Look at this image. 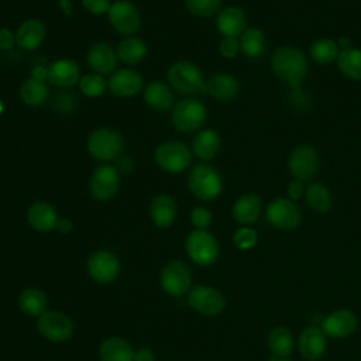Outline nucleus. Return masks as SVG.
<instances>
[{
  "label": "nucleus",
  "mask_w": 361,
  "mask_h": 361,
  "mask_svg": "<svg viewBox=\"0 0 361 361\" xmlns=\"http://www.w3.org/2000/svg\"><path fill=\"white\" fill-rule=\"evenodd\" d=\"M271 68L274 73L286 82L292 89H300L303 79L307 75L309 63L305 54L290 45L279 47L271 58Z\"/></svg>",
  "instance_id": "obj_1"
},
{
  "label": "nucleus",
  "mask_w": 361,
  "mask_h": 361,
  "mask_svg": "<svg viewBox=\"0 0 361 361\" xmlns=\"http://www.w3.org/2000/svg\"><path fill=\"white\" fill-rule=\"evenodd\" d=\"M168 82L172 89L180 94L207 93V85L202 71L189 61H178L168 69Z\"/></svg>",
  "instance_id": "obj_2"
},
{
  "label": "nucleus",
  "mask_w": 361,
  "mask_h": 361,
  "mask_svg": "<svg viewBox=\"0 0 361 361\" xmlns=\"http://www.w3.org/2000/svg\"><path fill=\"white\" fill-rule=\"evenodd\" d=\"M190 192L200 200H214L223 189L221 176L216 168L209 164H197L188 176Z\"/></svg>",
  "instance_id": "obj_3"
},
{
  "label": "nucleus",
  "mask_w": 361,
  "mask_h": 361,
  "mask_svg": "<svg viewBox=\"0 0 361 361\" xmlns=\"http://www.w3.org/2000/svg\"><path fill=\"white\" fill-rule=\"evenodd\" d=\"M124 142L118 131L103 127L94 130L87 140L89 154L102 162H109L117 159L123 151Z\"/></svg>",
  "instance_id": "obj_4"
},
{
  "label": "nucleus",
  "mask_w": 361,
  "mask_h": 361,
  "mask_svg": "<svg viewBox=\"0 0 361 361\" xmlns=\"http://www.w3.org/2000/svg\"><path fill=\"white\" fill-rule=\"evenodd\" d=\"M206 116V107L200 100L186 97L175 104L172 110V124L178 131L189 134L204 124Z\"/></svg>",
  "instance_id": "obj_5"
},
{
  "label": "nucleus",
  "mask_w": 361,
  "mask_h": 361,
  "mask_svg": "<svg viewBox=\"0 0 361 361\" xmlns=\"http://www.w3.org/2000/svg\"><path fill=\"white\" fill-rule=\"evenodd\" d=\"M155 161L164 171L180 173L190 165L192 152L189 147L180 141H166L157 148Z\"/></svg>",
  "instance_id": "obj_6"
},
{
  "label": "nucleus",
  "mask_w": 361,
  "mask_h": 361,
  "mask_svg": "<svg viewBox=\"0 0 361 361\" xmlns=\"http://www.w3.org/2000/svg\"><path fill=\"white\" fill-rule=\"evenodd\" d=\"M186 252L199 265H210L219 257V244L212 233L193 230L186 238Z\"/></svg>",
  "instance_id": "obj_7"
},
{
  "label": "nucleus",
  "mask_w": 361,
  "mask_h": 361,
  "mask_svg": "<svg viewBox=\"0 0 361 361\" xmlns=\"http://www.w3.org/2000/svg\"><path fill=\"white\" fill-rule=\"evenodd\" d=\"M267 220L279 230H293L300 224L302 213L289 197H276L267 206Z\"/></svg>",
  "instance_id": "obj_8"
},
{
  "label": "nucleus",
  "mask_w": 361,
  "mask_h": 361,
  "mask_svg": "<svg viewBox=\"0 0 361 361\" xmlns=\"http://www.w3.org/2000/svg\"><path fill=\"white\" fill-rule=\"evenodd\" d=\"M288 169L293 179L307 182L319 169V154L312 145H298L288 159Z\"/></svg>",
  "instance_id": "obj_9"
},
{
  "label": "nucleus",
  "mask_w": 361,
  "mask_h": 361,
  "mask_svg": "<svg viewBox=\"0 0 361 361\" xmlns=\"http://www.w3.org/2000/svg\"><path fill=\"white\" fill-rule=\"evenodd\" d=\"M107 14L113 28L121 35L131 37L138 31L141 25V16L138 8L128 0L114 1Z\"/></svg>",
  "instance_id": "obj_10"
},
{
  "label": "nucleus",
  "mask_w": 361,
  "mask_h": 361,
  "mask_svg": "<svg viewBox=\"0 0 361 361\" xmlns=\"http://www.w3.org/2000/svg\"><path fill=\"white\" fill-rule=\"evenodd\" d=\"M120 189V173L113 165L103 164L97 166L90 179V193L96 200L107 202L116 196Z\"/></svg>",
  "instance_id": "obj_11"
},
{
  "label": "nucleus",
  "mask_w": 361,
  "mask_h": 361,
  "mask_svg": "<svg viewBox=\"0 0 361 361\" xmlns=\"http://www.w3.org/2000/svg\"><path fill=\"white\" fill-rule=\"evenodd\" d=\"M192 282V275L182 261H171L161 271V286L171 296L185 295Z\"/></svg>",
  "instance_id": "obj_12"
},
{
  "label": "nucleus",
  "mask_w": 361,
  "mask_h": 361,
  "mask_svg": "<svg viewBox=\"0 0 361 361\" xmlns=\"http://www.w3.org/2000/svg\"><path fill=\"white\" fill-rule=\"evenodd\" d=\"M37 326L39 333L51 341H65L73 333V323L69 316L56 310L42 313Z\"/></svg>",
  "instance_id": "obj_13"
},
{
  "label": "nucleus",
  "mask_w": 361,
  "mask_h": 361,
  "mask_svg": "<svg viewBox=\"0 0 361 361\" xmlns=\"http://www.w3.org/2000/svg\"><path fill=\"white\" fill-rule=\"evenodd\" d=\"M188 303L190 307L206 316H216L226 306L223 295L210 286L193 288L188 295Z\"/></svg>",
  "instance_id": "obj_14"
},
{
  "label": "nucleus",
  "mask_w": 361,
  "mask_h": 361,
  "mask_svg": "<svg viewBox=\"0 0 361 361\" xmlns=\"http://www.w3.org/2000/svg\"><path fill=\"white\" fill-rule=\"evenodd\" d=\"M87 269L94 281L100 283H109L118 275L120 264L113 252L102 250L90 255L87 261Z\"/></svg>",
  "instance_id": "obj_15"
},
{
  "label": "nucleus",
  "mask_w": 361,
  "mask_h": 361,
  "mask_svg": "<svg viewBox=\"0 0 361 361\" xmlns=\"http://www.w3.org/2000/svg\"><path fill=\"white\" fill-rule=\"evenodd\" d=\"M109 90L117 97H133L142 89V76L134 69H118L111 73L109 82Z\"/></svg>",
  "instance_id": "obj_16"
},
{
  "label": "nucleus",
  "mask_w": 361,
  "mask_h": 361,
  "mask_svg": "<svg viewBox=\"0 0 361 361\" xmlns=\"http://www.w3.org/2000/svg\"><path fill=\"white\" fill-rule=\"evenodd\" d=\"M357 329V317L353 312L340 309L324 317L322 330L327 337L344 338L353 334Z\"/></svg>",
  "instance_id": "obj_17"
},
{
  "label": "nucleus",
  "mask_w": 361,
  "mask_h": 361,
  "mask_svg": "<svg viewBox=\"0 0 361 361\" xmlns=\"http://www.w3.org/2000/svg\"><path fill=\"white\" fill-rule=\"evenodd\" d=\"M89 66L100 75H107L116 72L118 56L117 51L106 42L93 44L86 55Z\"/></svg>",
  "instance_id": "obj_18"
},
{
  "label": "nucleus",
  "mask_w": 361,
  "mask_h": 361,
  "mask_svg": "<svg viewBox=\"0 0 361 361\" xmlns=\"http://www.w3.org/2000/svg\"><path fill=\"white\" fill-rule=\"evenodd\" d=\"M47 79L56 87H72L80 80V69L73 59H56L49 65Z\"/></svg>",
  "instance_id": "obj_19"
},
{
  "label": "nucleus",
  "mask_w": 361,
  "mask_h": 361,
  "mask_svg": "<svg viewBox=\"0 0 361 361\" xmlns=\"http://www.w3.org/2000/svg\"><path fill=\"white\" fill-rule=\"evenodd\" d=\"M326 334L322 330V327L310 326L305 329L300 336H299V351L300 355L305 360L309 361H316L319 360L327 347V340Z\"/></svg>",
  "instance_id": "obj_20"
},
{
  "label": "nucleus",
  "mask_w": 361,
  "mask_h": 361,
  "mask_svg": "<svg viewBox=\"0 0 361 361\" xmlns=\"http://www.w3.org/2000/svg\"><path fill=\"white\" fill-rule=\"evenodd\" d=\"M216 25L223 37H238L247 30L245 13L237 6H227L217 14Z\"/></svg>",
  "instance_id": "obj_21"
},
{
  "label": "nucleus",
  "mask_w": 361,
  "mask_h": 361,
  "mask_svg": "<svg viewBox=\"0 0 361 361\" xmlns=\"http://www.w3.org/2000/svg\"><path fill=\"white\" fill-rule=\"evenodd\" d=\"M47 28L42 21L37 18H28L20 24L16 31V42L21 49L34 51L45 39Z\"/></svg>",
  "instance_id": "obj_22"
},
{
  "label": "nucleus",
  "mask_w": 361,
  "mask_h": 361,
  "mask_svg": "<svg viewBox=\"0 0 361 361\" xmlns=\"http://www.w3.org/2000/svg\"><path fill=\"white\" fill-rule=\"evenodd\" d=\"M27 219L30 226L39 231V233H48L55 228L58 216L56 210L47 202H34L28 212H27Z\"/></svg>",
  "instance_id": "obj_23"
},
{
  "label": "nucleus",
  "mask_w": 361,
  "mask_h": 361,
  "mask_svg": "<svg viewBox=\"0 0 361 361\" xmlns=\"http://www.w3.org/2000/svg\"><path fill=\"white\" fill-rule=\"evenodd\" d=\"M207 93L217 100H233L240 92V82L230 73H216L206 82Z\"/></svg>",
  "instance_id": "obj_24"
},
{
  "label": "nucleus",
  "mask_w": 361,
  "mask_h": 361,
  "mask_svg": "<svg viewBox=\"0 0 361 361\" xmlns=\"http://www.w3.org/2000/svg\"><path fill=\"white\" fill-rule=\"evenodd\" d=\"M261 199L255 193H245L240 196L233 204V217L237 223L248 226L258 220L261 214Z\"/></svg>",
  "instance_id": "obj_25"
},
{
  "label": "nucleus",
  "mask_w": 361,
  "mask_h": 361,
  "mask_svg": "<svg viewBox=\"0 0 361 361\" xmlns=\"http://www.w3.org/2000/svg\"><path fill=\"white\" fill-rule=\"evenodd\" d=\"M149 216L154 224L161 228L172 226L176 217V203L173 197L166 193L155 196L149 203Z\"/></svg>",
  "instance_id": "obj_26"
},
{
  "label": "nucleus",
  "mask_w": 361,
  "mask_h": 361,
  "mask_svg": "<svg viewBox=\"0 0 361 361\" xmlns=\"http://www.w3.org/2000/svg\"><path fill=\"white\" fill-rule=\"evenodd\" d=\"M145 103L158 111H166L173 107V94L172 90L164 82L154 80L147 85L144 89Z\"/></svg>",
  "instance_id": "obj_27"
},
{
  "label": "nucleus",
  "mask_w": 361,
  "mask_h": 361,
  "mask_svg": "<svg viewBox=\"0 0 361 361\" xmlns=\"http://www.w3.org/2000/svg\"><path fill=\"white\" fill-rule=\"evenodd\" d=\"M220 147H221V140L214 130L199 131L192 142L193 154L203 161H209L214 158L219 154Z\"/></svg>",
  "instance_id": "obj_28"
},
{
  "label": "nucleus",
  "mask_w": 361,
  "mask_h": 361,
  "mask_svg": "<svg viewBox=\"0 0 361 361\" xmlns=\"http://www.w3.org/2000/svg\"><path fill=\"white\" fill-rule=\"evenodd\" d=\"M100 358L102 361H134V351L126 340L110 337L100 345Z\"/></svg>",
  "instance_id": "obj_29"
},
{
  "label": "nucleus",
  "mask_w": 361,
  "mask_h": 361,
  "mask_svg": "<svg viewBox=\"0 0 361 361\" xmlns=\"http://www.w3.org/2000/svg\"><path fill=\"white\" fill-rule=\"evenodd\" d=\"M117 56L123 63L127 65H137L140 63L147 55V45L141 38L137 37H127L120 41L117 47Z\"/></svg>",
  "instance_id": "obj_30"
},
{
  "label": "nucleus",
  "mask_w": 361,
  "mask_h": 361,
  "mask_svg": "<svg viewBox=\"0 0 361 361\" xmlns=\"http://www.w3.org/2000/svg\"><path fill=\"white\" fill-rule=\"evenodd\" d=\"M306 204L319 213H326L331 209L333 199L329 188L322 182H312L305 192Z\"/></svg>",
  "instance_id": "obj_31"
},
{
  "label": "nucleus",
  "mask_w": 361,
  "mask_h": 361,
  "mask_svg": "<svg viewBox=\"0 0 361 361\" xmlns=\"http://www.w3.org/2000/svg\"><path fill=\"white\" fill-rule=\"evenodd\" d=\"M336 63L338 71L345 78L361 80V49L351 47L348 49L340 51Z\"/></svg>",
  "instance_id": "obj_32"
},
{
  "label": "nucleus",
  "mask_w": 361,
  "mask_h": 361,
  "mask_svg": "<svg viewBox=\"0 0 361 361\" xmlns=\"http://www.w3.org/2000/svg\"><path fill=\"white\" fill-rule=\"evenodd\" d=\"M20 94H21L23 102L27 106L38 107L47 102L49 90H48L45 80L30 78V79L24 80V83L21 85Z\"/></svg>",
  "instance_id": "obj_33"
},
{
  "label": "nucleus",
  "mask_w": 361,
  "mask_h": 361,
  "mask_svg": "<svg viewBox=\"0 0 361 361\" xmlns=\"http://www.w3.org/2000/svg\"><path fill=\"white\" fill-rule=\"evenodd\" d=\"M47 296L41 289L27 288L21 292L18 298V305L21 310L28 316H41L47 312Z\"/></svg>",
  "instance_id": "obj_34"
},
{
  "label": "nucleus",
  "mask_w": 361,
  "mask_h": 361,
  "mask_svg": "<svg viewBox=\"0 0 361 361\" xmlns=\"http://www.w3.org/2000/svg\"><path fill=\"white\" fill-rule=\"evenodd\" d=\"M293 336L286 327H275L268 336V348L274 357H288L293 350Z\"/></svg>",
  "instance_id": "obj_35"
},
{
  "label": "nucleus",
  "mask_w": 361,
  "mask_h": 361,
  "mask_svg": "<svg viewBox=\"0 0 361 361\" xmlns=\"http://www.w3.org/2000/svg\"><path fill=\"white\" fill-rule=\"evenodd\" d=\"M310 56L319 65H329L337 61L338 44L331 38H319L310 45Z\"/></svg>",
  "instance_id": "obj_36"
},
{
  "label": "nucleus",
  "mask_w": 361,
  "mask_h": 361,
  "mask_svg": "<svg viewBox=\"0 0 361 361\" xmlns=\"http://www.w3.org/2000/svg\"><path fill=\"white\" fill-rule=\"evenodd\" d=\"M240 49L248 58H258L265 51V37L258 28H247L240 38Z\"/></svg>",
  "instance_id": "obj_37"
},
{
  "label": "nucleus",
  "mask_w": 361,
  "mask_h": 361,
  "mask_svg": "<svg viewBox=\"0 0 361 361\" xmlns=\"http://www.w3.org/2000/svg\"><path fill=\"white\" fill-rule=\"evenodd\" d=\"M109 87L106 79L100 73H87L80 78L79 89L87 97H100L104 94L106 89Z\"/></svg>",
  "instance_id": "obj_38"
},
{
  "label": "nucleus",
  "mask_w": 361,
  "mask_h": 361,
  "mask_svg": "<svg viewBox=\"0 0 361 361\" xmlns=\"http://www.w3.org/2000/svg\"><path fill=\"white\" fill-rule=\"evenodd\" d=\"M186 8L197 17H212L221 6V0H185Z\"/></svg>",
  "instance_id": "obj_39"
},
{
  "label": "nucleus",
  "mask_w": 361,
  "mask_h": 361,
  "mask_svg": "<svg viewBox=\"0 0 361 361\" xmlns=\"http://www.w3.org/2000/svg\"><path fill=\"white\" fill-rule=\"evenodd\" d=\"M257 240H258V234L251 227H241L233 235V241H234L235 247L240 250L252 248L255 245Z\"/></svg>",
  "instance_id": "obj_40"
},
{
  "label": "nucleus",
  "mask_w": 361,
  "mask_h": 361,
  "mask_svg": "<svg viewBox=\"0 0 361 361\" xmlns=\"http://www.w3.org/2000/svg\"><path fill=\"white\" fill-rule=\"evenodd\" d=\"M190 220H192V224L196 228L204 230L212 223V213H210L209 209H206L203 206H199V207H195L192 210Z\"/></svg>",
  "instance_id": "obj_41"
},
{
  "label": "nucleus",
  "mask_w": 361,
  "mask_h": 361,
  "mask_svg": "<svg viewBox=\"0 0 361 361\" xmlns=\"http://www.w3.org/2000/svg\"><path fill=\"white\" fill-rule=\"evenodd\" d=\"M219 51L224 58H234L240 49V39L235 37H223L219 44Z\"/></svg>",
  "instance_id": "obj_42"
},
{
  "label": "nucleus",
  "mask_w": 361,
  "mask_h": 361,
  "mask_svg": "<svg viewBox=\"0 0 361 361\" xmlns=\"http://www.w3.org/2000/svg\"><path fill=\"white\" fill-rule=\"evenodd\" d=\"M82 4L92 14L109 13V10L111 7L110 0H82Z\"/></svg>",
  "instance_id": "obj_43"
},
{
  "label": "nucleus",
  "mask_w": 361,
  "mask_h": 361,
  "mask_svg": "<svg viewBox=\"0 0 361 361\" xmlns=\"http://www.w3.org/2000/svg\"><path fill=\"white\" fill-rule=\"evenodd\" d=\"M16 32L8 28H0V49L8 51L13 49L16 45Z\"/></svg>",
  "instance_id": "obj_44"
},
{
  "label": "nucleus",
  "mask_w": 361,
  "mask_h": 361,
  "mask_svg": "<svg viewBox=\"0 0 361 361\" xmlns=\"http://www.w3.org/2000/svg\"><path fill=\"white\" fill-rule=\"evenodd\" d=\"M306 192V188H305V182L302 180H298V179H293L292 182H289L288 185V197L293 202L299 200Z\"/></svg>",
  "instance_id": "obj_45"
},
{
  "label": "nucleus",
  "mask_w": 361,
  "mask_h": 361,
  "mask_svg": "<svg viewBox=\"0 0 361 361\" xmlns=\"http://www.w3.org/2000/svg\"><path fill=\"white\" fill-rule=\"evenodd\" d=\"M134 361H154V355L151 350L141 348L134 353Z\"/></svg>",
  "instance_id": "obj_46"
},
{
  "label": "nucleus",
  "mask_w": 361,
  "mask_h": 361,
  "mask_svg": "<svg viewBox=\"0 0 361 361\" xmlns=\"http://www.w3.org/2000/svg\"><path fill=\"white\" fill-rule=\"evenodd\" d=\"M117 169L123 172H130L133 169V161L127 157H118L117 158Z\"/></svg>",
  "instance_id": "obj_47"
},
{
  "label": "nucleus",
  "mask_w": 361,
  "mask_h": 361,
  "mask_svg": "<svg viewBox=\"0 0 361 361\" xmlns=\"http://www.w3.org/2000/svg\"><path fill=\"white\" fill-rule=\"evenodd\" d=\"M55 228L61 233H69L72 230V221L69 219H58Z\"/></svg>",
  "instance_id": "obj_48"
},
{
  "label": "nucleus",
  "mask_w": 361,
  "mask_h": 361,
  "mask_svg": "<svg viewBox=\"0 0 361 361\" xmlns=\"http://www.w3.org/2000/svg\"><path fill=\"white\" fill-rule=\"evenodd\" d=\"M338 48H340V51H343V49H348V48H351L353 45H351V39L348 38V37H341L340 39H338Z\"/></svg>",
  "instance_id": "obj_49"
},
{
  "label": "nucleus",
  "mask_w": 361,
  "mask_h": 361,
  "mask_svg": "<svg viewBox=\"0 0 361 361\" xmlns=\"http://www.w3.org/2000/svg\"><path fill=\"white\" fill-rule=\"evenodd\" d=\"M269 361H290V360H288L286 357L283 358V357H272Z\"/></svg>",
  "instance_id": "obj_50"
}]
</instances>
